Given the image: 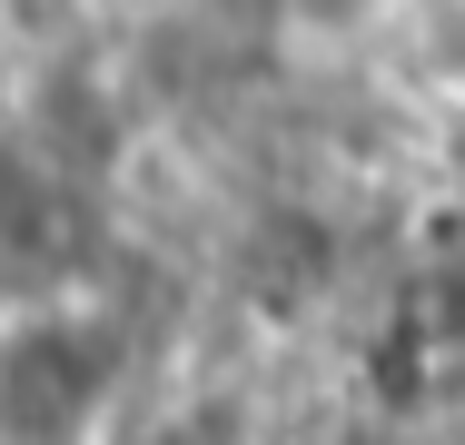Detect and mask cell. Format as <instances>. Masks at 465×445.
<instances>
[{"label": "cell", "instance_id": "cell-1", "mask_svg": "<svg viewBox=\"0 0 465 445\" xmlns=\"http://www.w3.org/2000/svg\"><path fill=\"white\" fill-rule=\"evenodd\" d=\"M109 396V337L90 317H10L0 327V436L80 445Z\"/></svg>", "mask_w": 465, "mask_h": 445}]
</instances>
